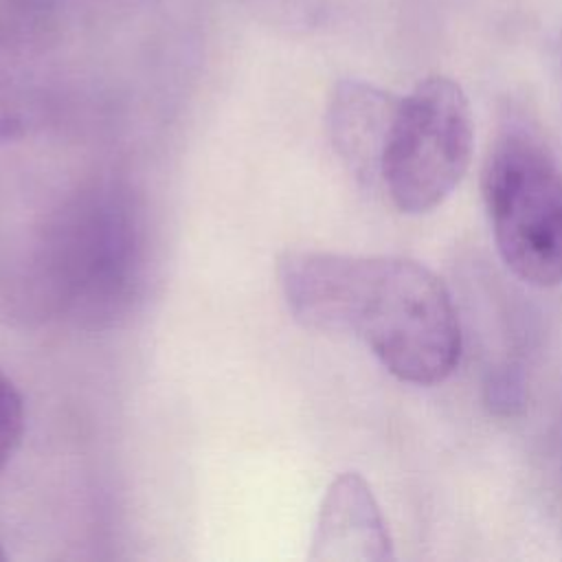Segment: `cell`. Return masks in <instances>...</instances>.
<instances>
[{
	"instance_id": "obj_1",
	"label": "cell",
	"mask_w": 562,
	"mask_h": 562,
	"mask_svg": "<svg viewBox=\"0 0 562 562\" xmlns=\"http://www.w3.org/2000/svg\"><path fill=\"white\" fill-rule=\"evenodd\" d=\"M277 277L303 327L362 338L402 382L430 386L459 364L461 327L452 296L415 259L288 250Z\"/></svg>"
},
{
	"instance_id": "obj_2",
	"label": "cell",
	"mask_w": 562,
	"mask_h": 562,
	"mask_svg": "<svg viewBox=\"0 0 562 562\" xmlns=\"http://www.w3.org/2000/svg\"><path fill=\"white\" fill-rule=\"evenodd\" d=\"M149 272L145 217L119 182L99 180L70 193L29 237L0 301L11 316L64 318L83 329H110L143 301Z\"/></svg>"
},
{
	"instance_id": "obj_3",
	"label": "cell",
	"mask_w": 562,
	"mask_h": 562,
	"mask_svg": "<svg viewBox=\"0 0 562 562\" xmlns=\"http://www.w3.org/2000/svg\"><path fill=\"white\" fill-rule=\"evenodd\" d=\"M481 187L503 263L525 283H562V171L540 134L522 121L505 123Z\"/></svg>"
},
{
	"instance_id": "obj_4",
	"label": "cell",
	"mask_w": 562,
	"mask_h": 562,
	"mask_svg": "<svg viewBox=\"0 0 562 562\" xmlns=\"http://www.w3.org/2000/svg\"><path fill=\"white\" fill-rule=\"evenodd\" d=\"M472 143V112L461 86L450 77H426L397 99L380 184L402 213L432 211L468 171Z\"/></svg>"
},
{
	"instance_id": "obj_5",
	"label": "cell",
	"mask_w": 562,
	"mask_h": 562,
	"mask_svg": "<svg viewBox=\"0 0 562 562\" xmlns=\"http://www.w3.org/2000/svg\"><path fill=\"white\" fill-rule=\"evenodd\" d=\"M312 560H393V540L382 518L380 505L356 472H345L331 481L321 503Z\"/></svg>"
},
{
	"instance_id": "obj_6",
	"label": "cell",
	"mask_w": 562,
	"mask_h": 562,
	"mask_svg": "<svg viewBox=\"0 0 562 562\" xmlns=\"http://www.w3.org/2000/svg\"><path fill=\"white\" fill-rule=\"evenodd\" d=\"M395 94L356 79L340 81L327 110L336 154L364 184H380V160L397 108Z\"/></svg>"
},
{
	"instance_id": "obj_7",
	"label": "cell",
	"mask_w": 562,
	"mask_h": 562,
	"mask_svg": "<svg viewBox=\"0 0 562 562\" xmlns=\"http://www.w3.org/2000/svg\"><path fill=\"white\" fill-rule=\"evenodd\" d=\"M24 430V406L15 386L0 375V472L13 457Z\"/></svg>"
},
{
	"instance_id": "obj_8",
	"label": "cell",
	"mask_w": 562,
	"mask_h": 562,
	"mask_svg": "<svg viewBox=\"0 0 562 562\" xmlns=\"http://www.w3.org/2000/svg\"><path fill=\"white\" fill-rule=\"evenodd\" d=\"M0 560H4V553H2V549H0Z\"/></svg>"
}]
</instances>
